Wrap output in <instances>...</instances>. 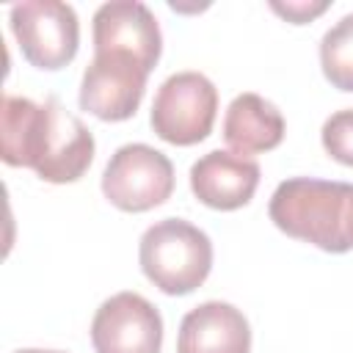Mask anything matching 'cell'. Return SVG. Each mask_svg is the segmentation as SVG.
Segmentation results:
<instances>
[{
	"instance_id": "1",
	"label": "cell",
	"mask_w": 353,
	"mask_h": 353,
	"mask_svg": "<svg viewBox=\"0 0 353 353\" xmlns=\"http://www.w3.org/2000/svg\"><path fill=\"white\" fill-rule=\"evenodd\" d=\"M0 141L8 165L33 168L39 179L52 185L80 179L97 149L91 130L55 97L39 105L28 97L3 94Z\"/></svg>"
},
{
	"instance_id": "2",
	"label": "cell",
	"mask_w": 353,
	"mask_h": 353,
	"mask_svg": "<svg viewBox=\"0 0 353 353\" xmlns=\"http://www.w3.org/2000/svg\"><path fill=\"white\" fill-rule=\"evenodd\" d=\"M270 221L290 237L328 254L353 248V185L314 176L284 179L268 204Z\"/></svg>"
},
{
	"instance_id": "3",
	"label": "cell",
	"mask_w": 353,
	"mask_h": 353,
	"mask_svg": "<svg viewBox=\"0 0 353 353\" xmlns=\"http://www.w3.org/2000/svg\"><path fill=\"white\" fill-rule=\"evenodd\" d=\"M138 262L143 276L165 295H188L204 284L212 268L207 232L182 218H163L141 234Z\"/></svg>"
},
{
	"instance_id": "4",
	"label": "cell",
	"mask_w": 353,
	"mask_h": 353,
	"mask_svg": "<svg viewBox=\"0 0 353 353\" xmlns=\"http://www.w3.org/2000/svg\"><path fill=\"white\" fill-rule=\"evenodd\" d=\"M218 113V88L201 72H176L165 77L152 102V130L174 143L193 146L212 132Z\"/></svg>"
},
{
	"instance_id": "5",
	"label": "cell",
	"mask_w": 353,
	"mask_h": 353,
	"mask_svg": "<svg viewBox=\"0 0 353 353\" xmlns=\"http://www.w3.org/2000/svg\"><path fill=\"white\" fill-rule=\"evenodd\" d=\"M102 193L124 212H146L174 193V165L149 143H124L105 165Z\"/></svg>"
},
{
	"instance_id": "6",
	"label": "cell",
	"mask_w": 353,
	"mask_h": 353,
	"mask_svg": "<svg viewBox=\"0 0 353 353\" xmlns=\"http://www.w3.org/2000/svg\"><path fill=\"white\" fill-rule=\"evenodd\" d=\"M11 30L25 61L47 72L66 66L80 47L77 14L61 0H25L11 6Z\"/></svg>"
},
{
	"instance_id": "7",
	"label": "cell",
	"mask_w": 353,
	"mask_h": 353,
	"mask_svg": "<svg viewBox=\"0 0 353 353\" xmlns=\"http://www.w3.org/2000/svg\"><path fill=\"white\" fill-rule=\"evenodd\" d=\"M91 342L97 353H160L163 317L143 295L116 292L97 309Z\"/></svg>"
},
{
	"instance_id": "8",
	"label": "cell",
	"mask_w": 353,
	"mask_h": 353,
	"mask_svg": "<svg viewBox=\"0 0 353 353\" xmlns=\"http://www.w3.org/2000/svg\"><path fill=\"white\" fill-rule=\"evenodd\" d=\"M149 72L130 55L102 52L94 55L83 72L80 108L102 121H124L135 116Z\"/></svg>"
},
{
	"instance_id": "9",
	"label": "cell",
	"mask_w": 353,
	"mask_h": 353,
	"mask_svg": "<svg viewBox=\"0 0 353 353\" xmlns=\"http://www.w3.org/2000/svg\"><path fill=\"white\" fill-rule=\"evenodd\" d=\"M94 55L119 52L135 58L146 72H152L163 52V33L149 11L138 0H113L102 3L91 19Z\"/></svg>"
},
{
	"instance_id": "10",
	"label": "cell",
	"mask_w": 353,
	"mask_h": 353,
	"mask_svg": "<svg viewBox=\"0 0 353 353\" xmlns=\"http://www.w3.org/2000/svg\"><path fill=\"white\" fill-rule=\"evenodd\" d=\"M259 174L256 160L212 149L190 165V190L212 210H240L254 199Z\"/></svg>"
},
{
	"instance_id": "11",
	"label": "cell",
	"mask_w": 353,
	"mask_h": 353,
	"mask_svg": "<svg viewBox=\"0 0 353 353\" xmlns=\"http://www.w3.org/2000/svg\"><path fill=\"white\" fill-rule=\"evenodd\" d=\"M251 325L245 314L223 301L193 306L176 334V353H248Z\"/></svg>"
},
{
	"instance_id": "12",
	"label": "cell",
	"mask_w": 353,
	"mask_h": 353,
	"mask_svg": "<svg viewBox=\"0 0 353 353\" xmlns=\"http://www.w3.org/2000/svg\"><path fill=\"white\" fill-rule=\"evenodd\" d=\"M223 138L243 157L276 149L284 138V116L270 99L254 91L237 94L223 116Z\"/></svg>"
},
{
	"instance_id": "13",
	"label": "cell",
	"mask_w": 353,
	"mask_h": 353,
	"mask_svg": "<svg viewBox=\"0 0 353 353\" xmlns=\"http://www.w3.org/2000/svg\"><path fill=\"white\" fill-rule=\"evenodd\" d=\"M320 66L334 88L353 91V14H345L323 33Z\"/></svg>"
},
{
	"instance_id": "14",
	"label": "cell",
	"mask_w": 353,
	"mask_h": 353,
	"mask_svg": "<svg viewBox=\"0 0 353 353\" xmlns=\"http://www.w3.org/2000/svg\"><path fill=\"white\" fill-rule=\"evenodd\" d=\"M323 149L342 165H353V108L336 110L323 121Z\"/></svg>"
},
{
	"instance_id": "15",
	"label": "cell",
	"mask_w": 353,
	"mask_h": 353,
	"mask_svg": "<svg viewBox=\"0 0 353 353\" xmlns=\"http://www.w3.org/2000/svg\"><path fill=\"white\" fill-rule=\"evenodd\" d=\"M270 8L276 11V14H281L284 19H290L292 25H303V22H309V19H314L317 14H323L325 8H328V0H317V3H270Z\"/></svg>"
},
{
	"instance_id": "16",
	"label": "cell",
	"mask_w": 353,
	"mask_h": 353,
	"mask_svg": "<svg viewBox=\"0 0 353 353\" xmlns=\"http://www.w3.org/2000/svg\"><path fill=\"white\" fill-rule=\"evenodd\" d=\"M14 353H63V350H41V347H25V350H14Z\"/></svg>"
}]
</instances>
